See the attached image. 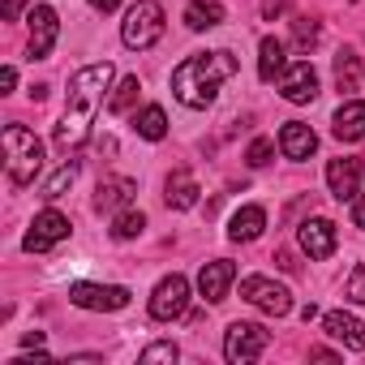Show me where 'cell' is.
Returning <instances> with one entry per match:
<instances>
[{"label": "cell", "mask_w": 365, "mask_h": 365, "mask_svg": "<svg viewBox=\"0 0 365 365\" xmlns=\"http://www.w3.org/2000/svg\"><path fill=\"white\" fill-rule=\"evenodd\" d=\"M112 78H116V69H112L108 61L86 65V69L73 73L65 116H61V125H56V133H52V142H56L61 150H78V146L86 142V133H91V125H95V112H99L103 91L112 86Z\"/></svg>", "instance_id": "6da1fadb"}, {"label": "cell", "mask_w": 365, "mask_h": 365, "mask_svg": "<svg viewBox=\"0 0 365 365\" xmlns=\"http://www.w3.org/2000/svg\"><path fill=\"white\" fill-rule=\"evenodd\" d=\"M237 73V61L232 52H202V56H190L180 61L176 73H172V95L185 103V108H211L215 95H220V82Z\"/></svg>", "instance_id": "7a4b0ae2"}, {"label": "cell", "mask_w": 365, "mask_h": 365, "mask_svg": "<svg viewBox=\"0 0 365 365\" xmlns=\"http://www.w3.org/2000/svg\"><path fill=\"white\" fill-rule=\"evenodd\" d=\"M43 168V142L22 129V125H5V172L14 185H31Z\"/></svg>", "instance_id": "3957f363"}, {"label": "cell", "mask_w": 365, "mask_h": 365, "mask_svg": "<svg viewBox=\"0 0 365 365\" xmlns=\"http://www.w3.org/2000/svg\"><path fill=\"white\" fill-rule=\"evenodd\" d=\"M159 35H163V5H155V0H138V5L125 14V22H120L125 48L146 52V48L159 43Z\"/></svg>", "instance_id": "277c9868"}, {"label": "cell", "mask_w": 365, "mask_h": 365, "mask_svg": "<svg viewBox=\"0 0 365 365\" xmlns=\"http://www.w3.org/2000/svg\"><path fill=\"white\" fill-rule=\"evenodd\" d=\"M241 297H245L254 309L271 314V318H284V314L292 309V292H288L284 284L267 279V275H245V279H241Z\"/></svg>", "instance_id": "5b68a950"}, {"label": "cell", "mask_w": 365, "mask_h": 365, "mask_svg": "<svg viewBox=\"0 0 365 365\" xmlns=\"http://www.w3.org/2000/svg\"><path fill=\"white\" fill-rule=\"evenodd\" d=\"M267 344H271V335L258 322H232L224 335V356L232 365H245V361H258L267 352Z\"/></svg>", "instance_id": "8992f818"}, {"label": "cell", "mask_w": 365, "mask_h": 365, "mask_svg": "<svg viewBox=\"0 0 365 365\" xmlns=\"http://www.w3.org/2000/svg\"><path fill=\"white\" fill-rule=\"evenodd\" d=\"M190 309V279L185 275H163L150 292V318L159 322H172Z\"/></svg>", "instance_id": "52a82bcc"}, {"label": "cell", "mask_w": 365, "mask_h": 365, "mask_svg": "<svg viewBox=\"0 0 365 365\" xmlns=\"http://www.w3.org/2000/svg\"><path fill=\"white\" fill-rule=\"evenodd\" d=\"M69 301L78 309H91V314H116L129 305V288H120V284H73Z\"/></svg>", "instance_id": "ba28073f"}, {"label": "cell", "mask_w": 365, "mask_h": 365, "mask_svg": "<svg viewBox=\"0 0 365 365\" xmlns=\"http://www.w3.org/2000/svg\"><path fill=\"white\" fill-rule=\"evenodd\" d=\"M69 237V215H61V211H39L35 215V224H31V232L22 237V250L26 254H43V250H52L56 241H65Z\"/></svg>", "instance_id": "9c48e42d"}, {"label": "cell", "mask_w": 365, "mask_h": 365, "mask_svg": "<svg viewBox=\"0 0 365 365\" xmlns=\"http://www.w3.org/2000/svg\"><path fill=\"white\" fill-rule=\"evenodd\" d=\"M26 22H31V43H26V56H31V61H43V56L56 48V35H61L56 9H52V5H35Z\"/></svg>", "instance_id": "30bf717a"}, {"label": "cell", "mask_w": 365, "mask_h": 365, "mask_svg": "<svg viewBox=\"0 0 365 365\" xmlns=\"http://www.w3.org/2000/svg\"><path fill=\"white\" fill-rule=\"evenodd\" d=\"M279 95H284L288 103H309V99L318 95V73H314V65H309V61L288 65L284 78H279Z\"/></svg>", "instance_id": "8fae6325"}, {"label": "cell", "mask_w": 365, "mask_h": 365, "mask_svg": "<svg viewBox=\"0 0 365 365\" xmlns=\"http://www.w3.org/2000/svg\"><path fill=\"white\" fill-rule=\"evenodd\" d=\"M361 172H365V163H361V159H348V155L327 163V185H331V194H335L339 202L361 194Z\"/></svg>", "instance_id": "7c38bea8"}, {"label": "cell", "mask_w": 365, "mask_h": 365, "mask_svg": "<svg viewBox=\"0 0 365 365\" xmlns=\"http://www.w3.org/2000/svg\"><path fill=\"white\" fill-rule=\"evenodd\" d=\"M297 237H301V250H305L309 258H318V262H322V258H331V254H335V245H339V232H335V224H331V220H305Z\"/></svg>", "instance_id": "4fadbf2b"}, {"label": "cell", "mask_w": 365, "mask_h": 365, "mask_svg": "<svg viewBox=\"0 0 365 365\" xmlns=\"http://www.w3.org/2000/svg\"><path fill=\"white\" fill-rule=\"evenodd\" d=\"M232 279H237V267H232L228 258H215V262H207V267L198 271V292H202L211 305H220V301L228 297Z\"/></svg>", "instance_id": "5bb4252c"}, {"label": "cell", "mask_w": 365, "mask_h": 365, "mask_svg": "<svg viewBox=\"0 0 365 365\" xmlns=\"http://www.w3.org/2000/svg\"><path fill=\"white\" fill-rule=\"evenodd\" d=\"M322 327H327V335H331V339H339L344 348L365 352V322H361L356 314H348V309H331V314L322 318Z\"/></svg>", "instance_id": "9a60e30c"}, {"label": "cell", "mask_w": 365, "mask_h": 365, "mask_svg": "<svg viewBox=\"0 0 365 365\" xmlns=\"http://www.w3.org/2000/svg\"><path fill=\"white\" fill-rule=\"evenodd\" d=\"M279 150H284V159H309L314 150H318V138H314V129L309 125H301V120H288L284 129H279Z\"/></svg>", "instance_id": "2e32d148"}, {"label": "cell", "mask_w": 365, "mask_h": 365, "mask_svg": "<svg viewBox=\"0 0 365 365\" xmlns=\"http://www.w3.org/2000/svg\"><path fill=\"white\" fill-rule=\"evenodd\" d=\"M331 133H335L339 142H361V138H365V103H361V99L339 103V112L331 116Z\"/></svg>", "instance_id": "e0dca14e"}, {"label": "cell", "mask_w": 365, "mask_h": 365, "mask_svg": "<svg viewBox=\"0 0 365 365\" xmlns=\"http://www.w3.org/2000/svg\"><path fill=\"white\" fill-rule=\"evenodd\" d=\"M133 180L129 176H112V180H99V190H95V211L103 215H112V211H120V207H129L133 202Z\"/></svg>", "instance_id": "ac0fdd59"}, {"label": "cell", "mask_w": 365, "mask_h": 365, "mask_svg": "<svg viewBox=\"0 0 365 365\" xmlns=\"http://www.w3.org/2000/svg\"><path fill=\"white\" fill-rule=\"evenodd\" d=\"M284 69H288V48H284V39L267 35V39L258 43V78H262V82H279Z\"/></svg>", "instance_id": "d6986e66"}, {"label": "cell", "mask_w": 365, "mask_h": 365, "mask_svg": "<svg viewBox=\"0 0 365 365\" xmlns=\"http://www.w3.org/2000/svg\"><path fill=\"white\" fill-rule=\"evenodd\" d=\"M262 228H267V211H262V207H241V211L228 220V237H232V241H241V245L258 241V237H262Z\"/></svg>", "instance_id": "ffe728a7"}, {"label": "cell", "mask_w": 365, "mask_h": 365, "mask_svg": "<svg viewBox=\"0 0 365 365\" xmlns=\"http://www.w3.org/2000/svg\"><path fill=\"white\" fill-rule=\"evenodd\" d=\"M163 202H168L172 211H190V207L198 202V180H194L190 172H172L168 185H163Z\"/></svg>", "instance_id": "44dd1931"}, {"label": "cell", "mask_w": 365, "mask_h": 365, "mask_svg": "<svg viewBox=\"0 0 365 365\" xmlns=\"http://www.w3.org/2000/svg\"><path fill=\"white\" fill-rule=\"evenodd\" d=\"M224 22V5L220 0H190V9H185V26L190 31H211Z\"/></svg>", "instance_id": "7402d4cb"}, {"label": "cell", "mask_w": 365, "mask_h": 365, "mask_svg": "<svg viewBox=\"0 0 365 365\" xmlns=\"http://www.w3.org/2000/svg\"><path fill=\"white\" fill-rule=\"evenodd\" d=\"M361 78H365V61H361L356 52H339V56H335V86L348 95V91L361 86Z\"/></svg>", "instance_id": "603a6c76"}, {"label": "cell", "mask_w": 365, "mask_h": 365, "mask_svg": "<svg viewBox=\"0 0 365 365\" xmlns=\"http://www.w3.org/2000/svg\"><path fill=\"white\" fill-rule=\"evenodd\" d=\"M133 129H138V138H146V142H159V138H168V116H163V108H159V103L142 108V112L133 116Z\"/></svg>", "instance_id": "cb8c5ba5"}, {"label": "cell", "mask_w": 365, "mask_h": 365, "mask_svg": "<svg viewBox=\"0 0 365 365\" xmlns=\"http://www.w3.org/2000/svg\"><path fill=\"white\" fill-rule=\"evenodd\" d=\"M73 180H78V159H69V163H61L56 172H52V180H48V185H43V194L39 198H48V202H56L69 185H73Z\"/></svg>", "instance_id": "d4e9b609"}, {"label": "cell", "mask_w": 365, "mask_h": 365, "mask_svg": "<svg viewBox=\"0 0 365 365\" xmlns=\"http://www.w3.org/2000/svg\"><path fill=\"white\" fill-rule=\"evenodd\" d=\"M138 91H142V82H138V78H120V86H116V91H112V99H108V112H112V116L129 112V108L138 103Z\"/></svg>", "instance_id": "484cf974"}, {"label": "cell", "mask_w": 365, "mask_h": 365, "mask_svg": "<svg viewBox=\"0 0 365 365\" xmlns=\"http://www.w3.org/2000/svg\"><path fill=\"white\" fill-rule=\"evenodd\" d=\"M142 228H146V215L142 211H129V207L112 220V237L116 241H133V237H142Z\"/></svg>", "instance_id": "4316f807"}, {"label": "cell", "mask_w": 365, "mask_h": 365, "mask_svg": "<svg viewBox=\"0 0 365 365\" xmlns=\"http://www.w3.org/2000/svg\"><path fill=\"white\" fill-rule=\"evenodd\" d=\"M271 155H275V142H271V138H254L250 150H245V163H250V168H267Z\"/></svg>", "instance_id": "83f0119b"}, {"label": "cell", "mask_w": 365, "mask_h": 365, "mask_svg": "<svg viewBox=\"0 0 365 365\" xmlns=\"http://www.w3.org/2000/svg\"><path fill=\"white\" fill-rule=\"evenodd\" d=\"M176 356H180V348L172 339H159V344L142 348V365H150V361H176Z\"/></svg>", "instance_id": "f1b7e54d"}, {"label": "cell", "mask_w": 365, "mask_h": 365, "mask_svg": "<svg viewBox=\"0 0 365 365\" xmlns=\"http://www.w3.org/2000/svg\"><path fill=\"white\" fill-rule=\"evenodd\" d=\"M292 43H297L301 56H309V48L318 43V22H297V39Z\"/></svg>", "instance_id": "f546056e"}, {"label": "cell", "mask_w": 365, "mask_h": 365, "mask_svg": "<svg viewBox=\"0 0 365 365\" xmlns=\"http://www.w3.org/2000/svg\"><path fill=\"white\" fill-rule=\"evenodd\" d=\"M356 305H365V267H352V275H348V288H344Z\"/></svg>", "instance_id": "4dcf8cb0"}, {"label": "cell", "mask_w": 365, "mask_h": 365, "mask_svg": "<svg viewBox=\"0 0 365 365\" xmlns=\"http://www.w3.org/2000/svg\"><path fill=\"white\" fill-rule=\"evenodd\" d=\"M18 86V69L14 65H5V69H0V95H9Z\"/></svg>", "instance_id": "1f68e13d"}, {"label": "cell", "mask_w": 365, "mask_h": 365, "mask_svg": "<svg viewBox=\"0 0 365 365\" xmlns=\"http://www.w3.org/2000/svg\"><path fill=\"white\" fill-rule=\"evenodd\" d=\"M352 224H356V228H365V190L352 198Z\"/></svg>", "instance_id": "d6a6232c"}, {"label": "cell", "mask_w": 365, "mask_h": 365, "mask_svg": "<svg viewBox=\"0 0 365 365\" xmlns=\"http://www.w3.org/2000/svg\"><path fill=\"white\" fill-rule=\"evenodd\" d=\"M22 9H26V0H5V22H18Z\"/></svg>", "instance_id": "836d02e7"}, {"label": "cell", "mask_w": 365, "mask_h": 365, "mask_svg": "<svg viewBox=\"0 0 365 365\" xmlns=\"http://www.w3.org/2000/svg\"><path fill=\"white\" fill-rule=\"evenodd\" d=\"M91 9L95 14H112V9H120V0H91Z\"/></svg>", "instance_id": "e575fe53"}, {"label": "cell", "mask_w": 365, "mask_h": 365, "mask_svg": "<svg viewBox=\"0 0 365 365\" xmlns=\"http://www.w3.org/2000/svg\"><path fill=\"white\" fill-rule=\"evenodd\" d=\"M22 344H26V348H43V335H39V331H31V335H22Z\"/></svg>", "instance_id": "d590c367"}, {"label": "cell", "mask_w": 365, "mask_h": 365, "mask_svg": "<svg viewBox=\"0 0 365 365\" xmlns=\"http://www.w3.org/2000/svg\"><path fill=\"white\" fill-rule=\"evenodd\" d=\"M309 356H314V361H335V352H331V348H309Z\"/></svg>", "instance_id": "8d00e7d4"}, {"label": "cell", "mask_w": 365, "mask_h": 365, "mask_svg": "<svg viewBox=\"0 0 365 365\" xmlns=\"http://www.w3.org/2000/svg\"><path fill=\"white\" fill-rule=\"evenodd\" d=\"M262 9H267V18H271V14H279V9H284V0H267Z\"/></svg>", "instance_id": "74e56055"}]
</instances>
